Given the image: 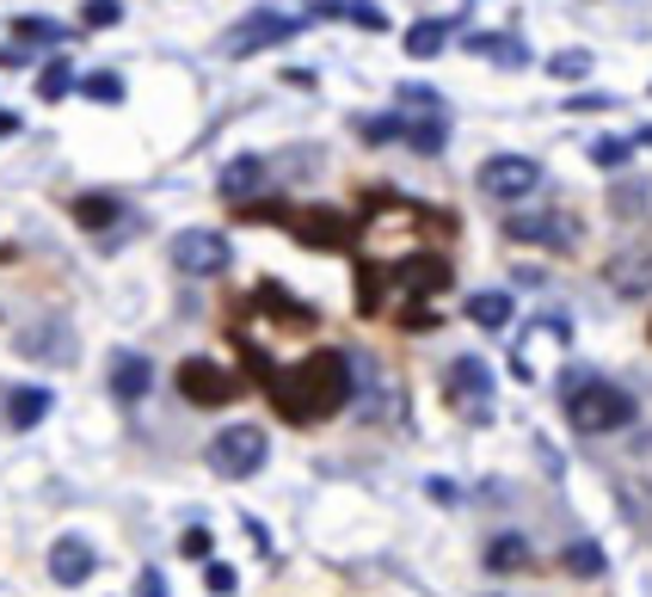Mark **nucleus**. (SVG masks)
Instances as JSON below:
<instances>
[{"mask_svg":"<svg viewBox=\"0 0 652 597\" xmlns=\"http://www.w3.org/2000/svg\"><path fill=\"white\" fill-rule=\"evenodd\" d=\"M74 93L93 99V106H118V99H123V80L111 74V68H93V74H74Z\"/></svg>","mask_w":652,"mask_h":597,"instance_id":"a878e982","label":"nucleus"},{"mask_svg":"<svg viewBox=\"0 0 652 597\" xmlns=\"http://www.w3.org/2000/svg\"><path fill=\"white\" fill-rule=\"evenodd\" d=\"M290 228H295V240L314 247V252H351L358 247V222L339 216V210H302V216H290Z\"/></svg>","mask_w":652,"mask_h":597,"instance_id":"9b49d317","label":"nucleus"},{"mask_svg":"<svg viewBox=\"0 0 652 597\" xmlns=\"http://www.w3.org/2000/svg\"><path fill=\"white\" fill-rule=\"evenodd\" d=\"M179 555H185V560H210V530H203V524H191V530L179 536Z\"/></svg>","mask_w":652,"mask_h":597,"instance_id":"c9c22d12","label":"nucleus"},{"mask_svg":"<svg viewBox=\"0 0 652 597\" xmlns=\"http://www.w3.org/2000/svg\"><path fill=\"white\" fill-rule=\"evenodd\" d=\"M26 358H50V364H68L74 358V332H68V320H43V327H26L13 339Z\"/></svg>","mask_w":652,"mask_h":597,"instance_id":"2eb2a0df","label":"nucleus"},{"mask_svg":"<svg viewBox=\"0 0 652 597\" xmlns=\"http://www.w3.org/2000/svg\"><path fill=\"white\" fill-rule=\"evenodd\" d=\"M400 327H407V332H431V327H438V308H431V302H407V308H400Z\"/></svg>","mask_w":652,"mask_h":597,"instance_id":"f704fd0d","label":"nucleus"},{"mask_svg":"<svg viewBox=\"0 0 652 597\" xmlns=\"http://www.w3.org/2000/svg\"><path fill=\"white\" fill-rule=\"evenodd\" d=\"M351 388H358V376H351V358L327 346V351H308L295 370L271 376L265 395H271V407H278V419H290V425H320V419H333V412L345 407Z\"/></svg>","mask_w":652,"mask_h":597,"instance_id":"f257e3e1","label":"nucleus"},{"mask_svg":"<svg viewBox=\"0 0 652 597\" xmlns=\"http://www.w3.org/2000/svg\"><path fill=\"white\" fill-rule=\"evenodd\" d=\"M203 585H210V591H234V585H240V573L228 567V560H210V573H203Z\"/></svg>","mask_w":652,"mask_h":597,"instance_id":"e433bc0d","label":"nucleus"},{"mask_svg":"<svg viewBox=\"0 0 652 597\" xmlns=\"http://www.w3.org/2000/svg\"><path fill=\"white\" fill-rule=\"evenodd\" d=\"M400 142L413 148V155H443V148H450V123H443V111L400 118Z\"/></svg>","mask_w":652,"mask_h":597,"instance_id":"a211bd4d","label":"nucleus"},{"mask_svg":"<svg viewBox=\"0 0 652 597\" xmlns=\"http://www.w3.org/2000/svg\"><path fill=\"white\" fill-rule=\"evenodd\" d=\"M400 106H425V111H438V93H431V87H419V80H407V87H400Z\"/></svg>","mask_w":652,"mask_h":597,"instance_id":"4c0bfd02","label":"nucleus"},{"mask_svg":"<svg viewBox=\"0 0 652 597\" xmlns=\"http://www.w3.org/2000/svg\"><path fill=\"white\" fill-rule=\"evenodd\" d=\"M314 13L320 19H345V26H358V31H388V13L370 7V0H320Z\"/></svg>","mask_w":652,"mask_h":597,"instance_id":"4be33fe9","label":"nucleus"},{"mask_svg":"<svg viewBox=\"0 0 652 597\" xmlns=\"http://www.w3.org/2000/svg\"><path fill=\"white\" fill-rule=\"evenodd\" d=\"M443 43H450V26H443V19H419V26L407 31V56H413V62L443 56Z\"/></svg>","mask_w":652,"mask_h":597,"instance_id":"393cba45","label":"nucleus"},{"mask_svg":"<svg viewBox=\"0 0 652 597\" xmlns=\"http://www.w3.org/2000/svg\"><path fill=\"white\" fill-rule=\"evenodd\" d=\"M548 74L566 80V87H579V80L591 74V50H554L548 56Z\"/></svg>","mask_w":652,"mask_h":597,"instance_id":"c756f323","label":"nucleus"},{"mask_svg":"<svg viewBox=\"0 0 652 597\" xmlns=\"http://www.w3.org/2000/svg\"><path fill=\"white\" fill-rule=\"evenodd\" d=\"M425 492H431L438 505H455V487H450V480H425Z\"/></svg>","mask_w":652,"mask_h":597,"instance_id":"a19ab883","label":"nucleus"},{"mask_svg":"<svg viewBox=\"0 0 652 597\" xmlns=\"http://www.w3.org/2000/svg\"><path fill=\"white\" fill-rule=\"evenodd\" d=\"M523 567H530V543H523L518 530H499L493 543H487V573L505 579V573H523Z\"/></svg>","mask_w":652,"mask_h":597,"instance_id":"412c9836","label":"nucleus"},{"mask_svg":"<svg viewBox=\"0 0 652 597\" xmlns=\"http://www.w3.org/2000/svg\"><path fill=\"white\" fill-rule=\"evenodd\" d=\"M560 400H566V419H573V431H585V438H603V431H622V425H634V395H628L622 382H610V376H566L560 382Z\"/></svg>","mask_w":652,"mask_h":597,"instance_id":"f03ea898","label":"nucleus"},{"mask_svg":"<svg viewBox=\"0 0 652 597\" xmlns=\"http://www.w3.org/2000/svg\"><path fill=\"white\" fill-rule=\"evenodd\" d=\"M591 160H598L603 173H615V167L634 160V142H628V136H598V142H591Z\"/></svg>","mask_w":652,"mask_h":597,"instance_id":"2f4dec72","label":"nucleus"},{"mask_svg":"<svg viewBox=\"0 0 652 597\" xmlns=\"http://www.w3.org/2000/svg\"><path fill=\"white\" fill-rule=\"evenodd\" d=\"M468 320H474V327H487V332L511 327V296L505 290H474V296H468Z\"/></svg>","mask_w":652,"mask_h":597,"instance_id":"b1692460","label":"nucleus"},{"mask_svg":"<svg viewBox=\"0 0 652 597\" xmlns=\"http://www.w3.org/2000/svg\"><path fill=\"white\" fill-rule=\"evenodd\" d=\"M468 56H480V62H493V68H530L523 31H474V38H468Z\"/></svg>","mask_w":652,"mask_h":597,"instance_id":"4468645a","label":"nucleus"},{"mask_svg":"<svg viewBox=\"0 0 652 597\" xmlns=\"http://www.w3.org/2000/svg\"><path fill=\"white\" fill-rule=\"evenodd\" d=\"M68 93H74V68H68L62 56H50L43 74H38V99H43V106H56V99H68Z\"/></svg>","mask_w":652,"mask_h":597,"instance_id":"bb28decb","label":"nucleus"},{"mask_svg":"<svg viewBox=\"0 0 652 597\" xmlns=\"http://www.w3.org/2000/svg\"><path fill=\"white\" fill-rule=\"evenodd\" d=\"M13 38L26 43V50H50V43L68 38V26H56V19H13Z\"/></svg>","mask_w":652,"mask_h":597,"instance_id":"c85d7f7f","label":"nucleus"},{"mask_svg":"<svg viewBox=\"0 0 652 597\" xmlns=\"http://www.w3.org/2000/svg\"><path fill=\"white\" fill-rule=\"evenodd\" d=\"M615 106H622L615 93H579L573 99V111H615Z\"/></svg>","mask_w":652,"mask_h":597,"instance_id":"58836bf2","label":"nucleus"},{"mask_svg":"<svg viewBox=\"0 0 652 597\" xmlns=\"http://www.w3.org/2000/svg\"><path fill=\"white\" fill-rule=\"evenodd\" d=\"M50 407H56L50 388H13V400H7V425H13V431H31V425H43Z\"/></svg>","mask_w":652,"mask_h":597,"instance_id":"aec40b11","label":"nucleus"},{"mask_svg":"<svg viewBox=\"0 0 652 597\" xmlns=\"http://www.w3.org/2000/svg\"><path fill=\"white\" fill-rule=\"evenodd\" d=\"M302 31H308V19L278 13V7H259V13H247V19H240V26L222 38V56H259V50H278V43L302 38Z\"/></svg>","mask_w":652,"mask_h":597,"instance_id":"39448f33","label":"nucleus"},{"mask_svg":"<svg viewBox=\"0 0 652 597\" xmlns=\"http://www.w3.org/2000/svg\"><path fill=\"white\" fill-rule=\"evenodd\" d=\"M123 19V0H87L80 7V31H111Z\"/></svg>","mask_w":652,"mask_h":597,"instance_id":"72a5a7b5","label":"nucleus"},{"mask_svg":"<svg viewBox=\"0 0 652 597\" xmlns=\"http://www.w3.org/2000/svg\"><path fill=\"white\" fill-rule=\"evenodd\" d=\"M560 560H566V573H579V579H598V573L610 567L598 543H566V555H560Z\"/></svg>","mask_w":652,"mask_h":597,"instance_id":"7c9ffc66","label":"nucleus"},{"mask_svg":"<svg viewBox=\"0 0 652 597\" xmlns=\"http://www.w3.org/2000/svg\"><path fill=\"white\" fill-rule=\"evenodd\" d=\"M265 450H271V438L259 425H222L210 438V450H203V462L222 480H253L259 468H265Z\"/></svg>","mask_w":652,"mask_h":597,"instance_id":"20e7f679","label":"nucleus"},{"mask_svg":"<svg viewBox=\"0 0 652 597\" xmlns=\"http://www.w3.org/2000/svg\"><path fill=\"white\" fill-rule=\"evenodd\" d=\"M505 240L573 252V247H579V216H560V210H518V216H505Z\"/></svg>","mask_w":652,"mask_h":597,"instance_id":"6e6552de","label":"nucleus"},{"mask_svg":"<svg viewBox=\"0 0 652 597\" xmlns=\"http://www.w3.org/2000/svg\"><path fill=\"white\" fill-rule=\"evenodd\" d=\"M646 332H652V327H646Z\"/></svg>","mask_w":652,"mask_h":597,"instance_id":"37998d69","label":"nucleus"},{"mask_svg":"<svg viewBox=\"0 0 652 597\" xmlns=\"http://www.w3.org/2000/svg\"><path fill=\"white\" fill-rule=\"evenodd\" d=\"M382 290H388L382 266H358V315H375V308H382Z\"/></svg>","mask_w":652,"mask_h":597,"instance_id":"473e14b6","label":"nucleus"},{"mask_svg":"<svg viewBox=\"0 0 652 597\" xmlns=\"http://www.w3.org/2000/svg\"><path fill=\"white\" fill-rule=\"evenodd\" d=\"M228 266H234V247L222 228H185L173 240V271H185V278H222Z\"/></svg>","mask_w":652,"mask_h":597,"instance_id":"0eeeda50","label":"nucleus"},{"mask_svg":"<svg viewBox=\"0 0 652 597\" xmlns=\"http://www.w3.org/2000/svg\"><path fill=\"white\" fill-rule=\"evenodd\" d=\"M400 283H407V290L438 296V290H450V266H443L438 252H425V259H407V266H400Z\"/></svg>","mask_w":652,"mask_h":597,"instance_id":"5701e85b","label":"nucleus"},{"mask_svg":"<svg viewBox=\"0 0 652 597\" xmlns=\"http://www.w3.org/2000/svg\"><path fill=\"white\" fill-rule=\"evenodd\" d=\"M493 370L480 358H455L450 370H443V395H450V407L462 412V419H474V425H487L493 419Z\"/></svg>","mask_w":652,"mask_h":597,"instance_id":"423d86ee","label":"nucleus"},{"mask_svg":"<svg viewBox=\"0 0 652 597\" xmlns=\"http://www.w3.org/2000/svg\"><path fill=\"white\" fill-rule=\"evenodd\" d=\"M474 186L487 191V198H499V203H518V198H530V191L542 186V167H535L530 155H493L474 173Z\"/></svg>","mask_w":652,"mask_h":597,"instance_id":"1a4fd4ad","label":"nucleus"},{"mask_svg":"<svg viewBox=\"0 0 652 597\" xmlns=\"http://www.w3.org/2000/svg\"><path fill=\"white\" fill-rule=\"evenodd\" d=\"M610 290L615 296H628V302H634V296H652V252H615L610 259Z\"/></svg>","mask_w":652,"mask_h":597,"instance_id":"f3484780","label":"nucleus"},{"mask_svg":"<svg viewBox=\"0 0 652 597\" xmlns=\"http://www.w3.org/2000/svg\"><path fill=\"white\" fill-rule=\"evenodd\" d=\"M351 130H358V142H400V118L394 111H363V118H351Z\"/></svg>","mask_w":652,"mask_h":597,"instance_id":"cd10ccee","label":"nucleus"},{"mask_svg":"<svg viewBox=\"0 0 652 597\" xmlns=\"http://www.w3.org/2000/svg\"><path fill=\"white\" fill-rule=\"evenodd\" d=\"M265 167H271V160H259V155H234V160L222 167V179H215V186H222L228 203H247V198H259V191L271 186Z\"/></svg>","mask_w":652,"mask_h":597,"instance_id":"ddd939ff","label":"nucleus"},{"mask_svg":"<svg viewBox=\"0 0 652 597\" xmlns=\"http://www.w3.org/2000/svg\"><path fill=\"white\" fill-rule=\"evenodd\" d=\"M74 222L99 235V228L130 222V216H123V198H111V191H87V198H74Z\"/></svg>","mask_w":652,"mask_h":597,"instance_id":"6ab92c4d","label":"nucleus"},{"mask_svg":"<svg viewBox=\"0 0 652 597\" xmlns=\"http://www.w3.org/2000/svg\"><path fill=\"white\" fill-rule=\"evenodd\" d=\"M154 388V364L142 351H111V395L118 400H142Z\"/></svg>","mask_w":652,"mask_h":597,"instance_id":"dca6fc26","label":"nucleus"},{"mask_svg":"<svg viewBox=\"0 0 652 597\" xmlns=\"http://www.w3.org/2000/svg\"><path fill=\"white\" fill-rule=\"evenodd\" d=\"M93 567H99V555H93V543L87 536H56L50 543V579L62 585V591H74V585H87L93 579Z\"/></svg>","mask_w":652,"mask_h":597,"instance_id":"f8f14e48","label":"nucleus"},{"mask_svg":"<svg viewBox=\"0 0 652 597\" xmlns=\"http://www.w3.org/2000/svg\"><path fill=\"white\" fill-rule=\"evenodd\" d=\"M136 591H142V597H160V591H167V573H154V567H148L142 579H136Z\"/></svg>","mask_w":652,"mask_h":597,"instance_id":"ea45409f","label":"nucleus"},{"mask_svg":"<svg viewBox=\"0 0 652 597\" xmlns=\"http://www.w3.org/2000/svg\"><path fill=\"white\" fill-rule=\"evenodd\" d=\"M566 351H573V320L535 315V320H523V339L511 346V376H518V382H535V376H542V358H566Z\"/></svg>","mask_w":652,"mask_h":597,"instance_id":"7ed1b4c3","label":"nucleus"},{"mask_svg":"<svg viewBox=\"0 0 652 597\" xmlns=\"http://www.w3.org/2000/svg\"><path fill=\"white\" fill-rule=\"evenodd\" d=\"M179 395H185L191 407H228V400L240 395V376H228L222 364H210V358H185L179 364Z\"/></svg>","mask_w":652,"mask_h":597,"instance_id":"9d476101","label":"nucleus"},{"mask_svg":"<svg viewBox=\"0 0 652 597\" xmlns=\"http://www.w3.org/2000/svg\"><path fill=\"white\" fill-rule=\"evenodd\" d=\"M19 130V118H13V111H0V136H13Z\"/></svg>","mask_w":652,"mask_h":597,"instance_id":"79ce46f5","label":"nucleus"}]
</instances>
